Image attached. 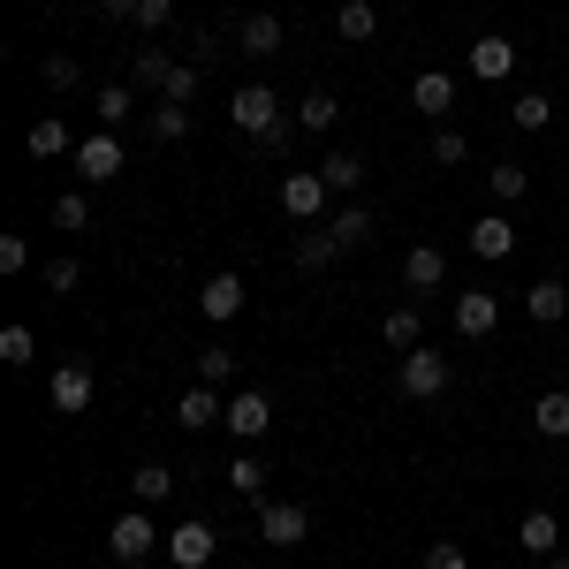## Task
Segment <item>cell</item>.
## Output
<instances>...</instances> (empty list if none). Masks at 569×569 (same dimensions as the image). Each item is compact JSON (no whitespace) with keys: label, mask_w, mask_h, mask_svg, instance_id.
<instances>
[{"label":"cell","mask_w":569,"mask_h":569,"mask_svg":"<svg viewBox=\"0 0 569 569\" xmlns=\"http://www.w3.org/2000/svg\"><path fill=\"white\" fill-rule=\"evenodd\" d=\"M228 122L259 144V137H273L281 122H289V107H281V91H273V84H236V91H228Z\"/></svg>","instance_id":"6da1fadb"},{"label":"cell","mask_w":569,"mask_h":569,"mask_svg":"<svg viewBox=\"0 0 569 569\" xmlns=\"http://www.w3.org/2000/svg\"><path fill=\"white\" fill-rule=\"evenodd\" d=\"M152 547H160V525H152V509H122V517L107 525V555H114L122 569L152 562Z\"/></svg>","instance_id":"7a4b0ae2"},{"label":"cell","mask_w":569,"mask_h":569,"mask_svg":"<svg viewBox=\"0 0 569 569\" xmlns=\"http://www.w3.org/2000/svg\"><path fill=\"white\" fill-rule=\"evenodd\" d=\"M395 388L410 395V402H433V395H448V357L440 350H402V372H395Z\"/></svg>","instance_id":"3957f363"},{"label":"cell","mask_w":569,"mask_h":569,"mask_svg":"<svg viewBox=\"0 0 569 569\" xmlns=\"http://www.w3.org/2000/svg\"><path fill=\"white\" fill-rule=\"evenodd\" d=\"M305 531H311L305 501H259V539H266V547H297Z\"/></svg>","instance_id":"277c9868"},{"label":"cell","mask_w":569,"mask_h":569,"mask_svg":"<svg viewBox=\"0 0 569 569\" xmlns=\"http://www.w3.org/2000/svg\"><path fill=\"white\" fill-rule=\"evenodd\" d=\"M327 198H335V190H327L319 168H297V176L281 182V213H289V220H319V213H327Z\"/></svg>","instance_id":"5b68a950"},{"label":"cell","mask_w":569,"mask_h":569,"mask_svg":"<svg viewBox=\"0 0 569 569\" xmlns=\"http://www.w3.org/2000/svg\"><path fill=\"white\" fill-rule=\"evenodd\" d=\"M69 160H77V176H84V182H114V176H122V168H130V160H122V144H114V130L84 137V144H77Z\"/></svg>","instance_id":"8992f818"},{"label":"cell","mask_w":569,"mask_h":569,"mask_svg":"<svg viewBox=\"0 0 569 569\" xmlns=\"http://www.w3.org/2000/svg\"><path fill=\"white\" fill-rule=\"evenodd\" d=\"M236 53H243V61H273V53H281V16H273V8L243 16V23H236Z\"/></svg>","instance_id":"52a82bcc"},{"label":"cell","mask_w":569,"mask_h":569,"mask_svg":"<svg viewBox=\"0 0 569 569\" xmlns=\"http://www.w3.org/2000/svg\"><path fill=\"white\" fill-rule=\"evenodd\" d=\"M493 327H501V305H493V289H463V297H456V335H463V342H486Z\"/></svg>","instance_id":"ba28073f"},{"label":"cell","mask_w":569,"mask_h":569,"mask_svg":"<svg viewBox=\"0 0 569 569\" xmlns=\"http://www.w3.org/2000/svg\"><path fill=\"white\" fill-rule=\"evenodd\" d=\"M213 547H220L213 525H176V531H168V562H176V569H206V562H213Z\"/></svg>","instance_id":"9c48e42d"},{"label":"cell","mask_w":569,"mask_h":569,"mask_svg":"<svg viewBox=\"0 0 569 569\" xmlns=\"http://www.w3.org/2000/svg\"><path fill=\"white\" fill-rule=\"evenodd\" d=\"M91 388H99V380H91V365H84V357H69V365L53 372V410H61V418L91 410Z\"/></svg>","instance_id":"30bf717a"},{"label":"cell","mask_w":569,"mask_h":569,"mask_svg":"<svg viewBox=\"0 0 569 569\" xmlns=\"http://www.w3.org/2000/svg\"><path fill=\"white\" fill-rule=\"evenodd\" d=\"M266 426H273V402H266L259 388H236V395H228V433H236V440H259Z\"/></svg>","instance_id":"8fae6325"},{"label":"cell","mask_w":569,"mask_h":569,"mask_svg":"<svg viewBox=\"0 0 569 569\" xmlns=\"http://www.w3.org/2000/svg\"><path fill=\"white\" fill-rule=\"evenodd\" d=\"M220 418H228L220 388H206V380H198V388H182V402H176V426H182V433H206V426H220Z\"/></svg>","instance_id":"7c38bea8"},{"label":"cell","mask_w":569,"mask_h":569,"mask_svg":"<svg viewBox=\"0 0 569 569\" xmlns=\"http://www.w3.org/2000/svg\"><path fill=\"white\" fill-rule=\"evenodd\" d=\"M335 31L350 46H372L380 39V0H342V8H335Z\"/></svg>","instance_id":"4fadbf2b"},{"label":"cell","mask_w":569,"mask_h":569,"mask_svg":"<svg viewBox=\"0 0 569 569\" xmlns=\"http://www.w3.org/2000/svg\"><path fill=\"white\" fill-rule=\"evenodd\" d=\"M471 251H479L486 266H501V259H509V251H517V228H509V220H501V213L471 220Z\"/></svg>","instance_id":"5bb4252c"},{"label":"cell","mask_w":569,"mask_h":569,"mask_svg":"<svg viewBox=\"0 0 569 569\" xmlns=\"http://www.w3.org/2000/svg\"><path fill=\"white\" fill-rule=\"evenodd\" d=\"M410 107H418V114H448V107H456V77H448V69H426V77H418V84H410Z\"/></svg>","instance_id":"9a60e30c"},{"label":"cell","mask_w":569,"mask_h":569,"mask_svg":"<svg viewBox=\"0 0 569 569\" xmlns=\"http://www.w3.org/2000/svg\"><path fill=\"white\" fill-rule=\"evenodd\" d=\"M168 69H176L168 46H130V84L137 91H160V84H168Z\"/></svg>","instance_id":"2e32d148"},{"label":"cell","mask_w":569,"mask_h":569,"mask_svg":"<svg viewBox=\"0 0 569 569\" xmlns=\"http://www.w3.org/2000/svg\"><path fill=\"white\" fill-rule=\"evenodd\" d=\"M319 228H327V236H335V243H342V251H365V243H372V228H380V220L365 213V206H342V213H335V220H319Z\"/></svg>","instance_id":"e0dca14e"},{"label":"cell","mask_w":569,"mask_h":569,"mask_svg":"<svg viewBox=\"0 0 569 569\" xmlns=\"http://www.w3.org/2000/svg\"><path fill=\"white\" fill-rule=\"evenodd\" d=\"M198 311H206V319H236V311H243V281H236V273H213V281L198 289Z\"/></svg>","instance_id":"ac0fdd59"},{"label":"cell","mask_w":569,"mask_h":569,"mask_svg":"<svg viewBox=\"0 0 569 569\" xmlns=\"http://www.w3.org/2000/svg\"><path fill=\"white\" fill-rule=\"evenodd\" d=\"M509 69H517V46H509V39H479V46H471V77L501 84Z\"/></svg>","instance_id":"d6986e66"},{"label":"cell","mask_w":569,"mask_h":569,"mask_svg":"<svg viewBox=\"0 0 569 569\" xmlns=\"http://www.w3.org/2000/svg\"><path fill=\"white\" fill-rule=\"evenodd\" d=\"M130 493H137V509H160V501L176 493V471H168V463H137V471H130Z\"/></svg>","instance_id":"ffe728a7"},{"label":"cell","mask_w":569,"mask_h":569,"mask_svg":"<svg viewBox=\"0 0 569 569\" xmlns=\"http://www.w3.org/2000/svg\"><path fill=\"white\" fill-rule=\"evenodd\" d=\"M402 281H410V297H418V289H440V281H448V259H440L433 243H418V251L402 259Z\"/></svg>","instance_id":"44dd1931"},{"label":"cell","mask_w":569,"mask_h":569,"mask_svg":"<svg viewBox=\"0 0 569 569\" xmlns=\"http://www.w3.org/2000/svg\"><path fill=\"white\" fill-rule=\"evenodd\" d=\"M517 539H525V555H539V562H547V555H562V525H555L547 509H531L525 525H517Z\"/></svg>","instance_id":"7402d4cb"},{"label":"cell","mask_w":569,"mask_h":569,"mask_svg":"<svg viewBox=\"0 0 569 569\" xmlns=\"http://www.w3.org/2000/svg\"><path fill=\"white\" fill-rule=\"evenodd\" d=\"M531 433L569 440V388H555V395H539V402H531Z\"/></svg>","instance_id":"603a6c76"},{"label":"cell","mask_w":569,"mask_h":569,"mask_svg":"<svg viewBox=\"0 0 569 569\" xmlns=\"http://www.w3.org/2000/svg\"><path fill=\"white\" fill-rule=\"evenodd\" d=\"M525 305H531V319H539V327H562V319H569V289H562V281H531Z\"/></svg>","instance_id":"cb8c5ba5"},{"label":"cell","mask_w":569,"mask_h":569,"mask_svg":"<svg viewBox=\"0 0 569 569\" xmlns=\"http://www.w3.org/2000/svg\"><path fill=\"white\" fill-rule=\"evenodd\" d=\"M335 259H342V243H335L327 228H305V236H297V266H305V273H327Z\"/></svg>","instance_id":"d4e9b609"},{"label":"cell","mask_w":569,"mask_h":569,"mask_svg":"<svg viewBox=\"0 0 569 569\" xmlns=\"http://www.w3.org/2000/svg\"><path fill=\"white\" fill-rule=\"evenodd\" d=\"M23 144H31L39 160H61V152H77V137H69V122H53V114H46V122H31V137H23Z\"/></svg>","instance_id":"484cf974"},{"label":"cell","mask_w":569,"mask_h":569,"mask_svg":"<svg viewBox=\"0 0 569 569\" xmlns=\"http://www.w3.org/2000/svg\"><path fill=\"white\" fill-rule=\"evenodd\" d=\"M319 176H327L335 198H350L357 182H365V160H357V152H327V160H319Z\"/></svg>","instance_id":"4316f807"},{"label":"cell","mask_w":569,"mask_h":569,"mask_svg":"<svg viewBox=\"0 0 569 569\" xmlns=\"http://www.w3.org/2000/svg\"><path fill=\"white\" fill-rule=\"evenodd\" d=\"M509 122H517V130H547V122H555V99H547V91H517V99H509Z\"/></svg>","instance_id":"83f0119b"},{"label":"cell","mask_w":569,"mask_h":569,"mask_svg":"<svg viewBox=\"0 0 569 569\" xmlns=\"http://www.w3.org/2000/svg\"><path fill=\"white\" fill-rule=\"evenodd\" d=\"M297 122H305V130H335V122H342V99H335V91H311V99H297Z\"/></svg>","instance_id":"f1b7e54d"},{"label":"cell","mask_w":569,"mask_h":569,"mask_svg":"<svg viewBox=\"0 0 569 569\" xmlns=\"http://www.w3.org/2000/svg\"><path fill=\"white\" fill-rule=\"evenodd\" d=\"M380 335H388L395 350H418V342H426V319H418V305H402V311H388V327H380Z\"/></svg>","instance_id":"f546056e"},{"label":"cell","mask_w":569,"mask_h":569,"mask_svg":"<svg viewBox=\"0 0 569 569\" xmlns=\"http://www.w3.org/2000/svg\"><path fill=\"white\" fill-rule=\"evenodd\" d=\"M486 182H493V198H501V206H517V198L531 190V176L517 168V160H493V168H486Z\"/></svg>","instance_id":"4dcf8cb0"},{"label":"cell","mask_w":569,"mask_h":569,"mask_svg":"<svg viewBox=\"0 0 569 569\" xmlns=\"http://www.w3.org/2000/svg\"><path fill=\"white\" fill-rule=\"evenodd\" d=\"M198 84H206V69H198V61H176V69H168V84H160V99L190 107V99H198Z\"/></svg>","instance_id":"1f68e13d"},{"label":"cell","mask_w":569,"mask_h":569,"mask_svg":"<svg viewBox=\"0 0 569 569\" xmlns=\"http://www.w3.org/2000/svg\"><path fill=\"white\" fill-rule=\"evenodd\" d=\"M152 137H160V144H182V137H190V107L160 99V114H152Z\"/></svg>","instance_id":"d6a6232c"},{"label":"cell","mask_w":569,"mask_h":569,"mask_svg":"<svg viewBox=\"0 0 569 569\" xmlns=\"http://www.w3.org/2000/svg\"><path fill=\"white\" fill-rule=\"evenodd\" d=\"M39 357V342H31V327L16 319V327H0V365H31Z\"/></svg>","instance_id":"836d02e7"},{"label":"cell","mask_w":569,"mask_h":569,"mask_svg":"<svg viewBox=\"0 0 569 569\" xmlns=\"http://www.w3.org/2000/svg\"><path fill=\"white\" fill-rule=\"evenodd\" d=\"M130 107H137V84H107V91H99V122H107V130L130 122Z\"/></svg>","instance_id":"e575fe53"},{"label":"cell","mask_w":569,"mask_h":569,"mask_svg":"<svg viewBox=\"0 0 569 569\" xmlns=\"http://www.w3.org/2000/svg\"><path fill=\"white\" fill-rule=\"evenodd\" d=\"M228 486L259 501V493H266V463H259V456H236V463H228Z\"/></svg>","instance_id":"d590c367"},{"label":"cell","mask_w":569,"mask_h":569,"mask_svg":"<svg viewBox=\"0 0 569 569\" xmlns=\"http://www.w3.org/2000/svg\"><path fill=\"white\" fill-rule=\"evenodd\" d=\"M198 380L206 388H228L236 380V350H198Z\"/></svg>","instance_id":"8d00e7d4"},{"label":"cell","mask_w":569,"mask_h":569,"mask_svg":"<svg viewBox=\"0 0 569 569\" xmlns=\"http://www.w3.org/2000/svg\"><path fill=\"white\" fill-rule=\"evenodd\" d=\"M77 84H84V69L69 53H46V91H77Z\"/></svg>","instance_id":"74e56055"},{"label":"cell","mask_w":569,"mask_h":569,"mask_svg":"<svg viewBox=\"0 0 569 569\" xmlns=\"http://www.w3.org/2000/svg\"><path fill=\"white\" fill-rule=\"evenodd\" d=\"M53 228H91V206H84V190H69V198H53Z\"/></svg>","instance_id":"f35d334b"},{"label":"cell","mask_w":569,"mask_h":569,"mask_svg":"<svg viewBox=\"0 0 569 569\" xmlns=\"http://www.w3.org/2000/svg\"><path fill=\"white\" fill-rule=\"evenodd\" d=\"M130 23H137V31H168V23H176V0H137Z\"/></svg>","instance_id":"ab89813d"},{"label":"cell","mask_w":569,"mask_h":569,"mask_svg":"<svg viewBox=\"0 0 569 569\" xmlns=\"http://www.w3.org/2000/svg\"><path fill=\"white\" fill-rule=\"evenodd\" d=\"M426 569H471V555H463L456 539H433V547H426Z\"/></svg>","instance_id":"60d3db41"},{"label":"cell","mask_w":569,"mask_h":569,"mask_svg":"<svg viewBox=\"0 0 569 569\" xmlns=\"http://www.w3.org/2000/svg\"><path fill=\"white\" fill-rule=\"evenodd\" d=\"M463 152H471V137H463V130H440L433 137V160H440V168H456Z\"/></svg>","instance_id":"b9f144b4"},{"label":"cell","mask_w":569,"mask_h":569,"mask_svg":"<svg viewBox=\"0 0 569 569\" xmlns=\"http://www.w3.org/2000/svg\"><path fill=\"white\" fill-rule=\"evenodd\" d=\"M31 266V243L23 236H0V273H23Z\"/></svg>","instance_id":"7bdbcfd3"},{"label":"cell","mask_w":569,"mask_h":569,"mask_svg":"<svg viewBox=\"0 0 569 569\" xmlns=\"http://www.w3.org/2000/svg\"><path fill=\"white\" fill-rule=\"evenodd\" d=\"M182 61H198V69H213V61H220V39H213V31H198V39H190V53H182Z\"/></svg>","instance_id":"ee69618b"},{"label":"cell","mask_w":569,"mask_h":569,"mask_svg":"<svg viewBox=\"0 0 569 569\" xmlns=\"http://www.w3.org/2000/svg\"><path fill=\"white\" fill-rule=\"evenodd\" d=\"M77 273H84L77 259H53V266H46V289H77Z\"/></svg>","instance_id":"f6af8a7d"},{"label":"cell","mask_w":569,"mask_h":569,"mask_svg":"<svg viewBox=\"0 0 569 569\" xmlns=\"http://www.w3.org/2000/svg\"><path fill=\"white\" fill-rule=\"evenodd\" d=\"M99 16H137V0H91Z\"/></svg>","instance_id":"bcb514c9"},{"label":"cell","mask_w":569,"mask_h":569,"mask_svg":"<svg viewBox=\"0 0 569 569\" xmlns=\"http://www.w3.org/2000/svg\"><path fill=\"white\" fill-rule=\"evenodd\" d=\"M547 569H569V555H547Z\"/></svg>","instance_id":"7dc6e473"},{"label":"cell","mask_w":569,"mask_h":569,"mask_svg":"<svg viewBox=\"0 0 569 569\" xmlns=\"http://www.w3.org/2000/svg\"><path fill=\"white\" fill-rule=\"evenodd\" d=\"M380 8H402V0H380Z\"/></svg>","instance_id":"c3c4849f"},{"label":"cell","mask_w":569,"mask_h":569,"mask_svg":"<svg viewBox=\"0 0 569 569\" xmlns=\"http://www.w3.org/2000/svg\"><path fill=\"white\" fill-rule=\"evenodd\" d=\"M137 569H144V562H137Z\"/></svg>","instance_id":"681fc988"}]
</instances>
